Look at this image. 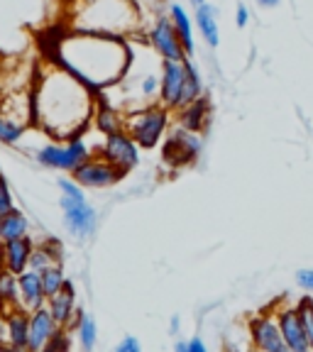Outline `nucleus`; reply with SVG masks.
<instances>
[{
	"mask_svg": "<svg viewBox=\"0 0 313 352\" xmlns=\"http://www.w3.org/2000/svg\"><path fill=\"white\" fill-rule=\"evenodd\" d=\"M25 130H28V122L0 113V142L3 144H17L22 140V135H25Z\"/></svg>",
	"mask_w": 313,
	"mask_h": 352,
	"instance_id": "27",
	"label": "nucleus"
},
{
	"mask_svg": "<svg viewBox=\"0 0 313 352\" xmlns=\"http://www.w3.org/2000/svg\"><path fill=\"white\" fill-rule=\"evenodd\" d=\"M204 147V140H201V132H193L186 130V127H176L174 132L169 135L164 144V160L174 166H182V164H191L193 160L198 157Z\"/></svg>",
	"mask_w": 313,
	"mask_h": 352,
	"instance_id": "12",
	"label": "nucleus"
},
{
	"mask_svg": "<svg viewBox=\"0 0 313 352\" xmlns=\"http://www.w3.org/2000/svg\"><path fill=\"white\" fill-rule=\"evenodd\" d=\"M103 138L105 140L98 149V157H103L105 162L118 166L122 174H127V171H132L140 164V149L142 147L130 138L127 130L110 132V135H103Z\"/></svg>",
	"mask_w": 313,
	"mask_h": 352,
	"instance_id": "7",
	"label": "nucleus"
},
{
	"mask_svg": "<svg viewBox=\"0 0 313 352\" xmlns=\"http://www.w3.org/2000/svg\"><path fill=\"white\" fill-rule=\"evenodd\" d=\"M140 96L147 100L160 98V72H147L142 78H140Z\"/></svg>",
	"mask_w": 313,
	"mask_h": 352,
	"instance_id": "30",
	"label": "nucleus"
},
{
	"mask_svg": "<svg viewBox=\"0 0 313 352\" xmlns=\"http://www.w3.org/2000/svg\"><path fill=\"white\" fill-rule=\"evenodd\" d=\"M30 230V223L25 218V213H20L17 208L8 210L6 215H0V240H17V237H25Z\"/></svg>",
	"mask_w": 313,
	"mask_h": 352,
	"instance_id": "23",
	"label": "nucleus"
},
{
	"mask_svg": "<svg viewBox=\"0 0 313 352\" xmlns=\"http://www.w3.org/2000/svg\"><path fill=\"white\" fill-rule=\"evenodd\" d=\"M47 308L52 311V316H54V320L59 323V328H69V330H72L74 320H76V314H78L76 292H74L72 281H66L59 292L52 294V296L47 298Z\"/></svg>",
	"mask_w": 313,
	"mask_h": 352,
	"instance_id": "14",
	"label": "nucleus"
},
{
	"mask_svg": "<svg viewBox=\"0 0 313 352\" xmlns=\"http://www.w3.org/2000/svg\"><path fill=\"white\" fill-rule=\"evenodd\" d=\"M196 10V28L204 37V42L208 47H218L220 44V28H218V8L211 6V3H201V6L193 8Z\"/></svg>",
	"mask_w": 313,
	"mask_h": 352,
	"instance_id": "19",
	"label": "nucleus"
},
{
	"mask_svg": "<svg viewBox=\"0 0 313 352\" xmlns=\"http://www.w3.org/2000/svg\"><path fill=\"white\" fill-rule=\"evenodd\" d=\"M56 330H59V323L54 320L50 308L42 306L37 311H32V316H30V350H44L47 342L54 338Z\"/></svg>",
	"mask_w": 313,
	"mask_h": 352,
	"instance_id": "16",
	"label": "nucleus"
},
{
	"mask_svg": "<svg viewBox=\"0 0 313 352\" xmlns=\"http://www.w3.org/2000/svg\"><path fill=\"white\" fill-rule=\"evenodd\" d=\"M34 242L28 235L17 237V240H8L3 242V267L15 274L25 272L30 267V252H32Z\"/></svg>",
	"mask_w": 313,
	"mask_h": 352,
	"instance_id": "17",
	"label": "nucleus"
},
{
	"mask_svg": "<svg viewBox=\"0 0 313 352\" xmlns=\"http://www.w3.org/2000/svg\"><path fill=\"white\" fill-rule=\"evenodd\" d=\"M44 350L50 352H56V350H72V336H69V328H59L54 333V338H52L50 342H47V347Z\"/></svg>",
	"mask_w": 313,
	"mask_h": 352,
	"instance_id": "31",
	"label": "nucleus"
},
{
	"mask_svg": "<svg viewBox=\"0 0 313 352\" xmlns=\"http://www.w3.org/2000/svg\"><path fill=\"white\" fill-rule=\"evenodd\" d=\"M279 3H281V0H257L259 8H277Z\"/></svg>",
	"mask_w": 313,
	"mask_h": 352,
	"instance_id": "38",
	"label": "nucleus"
},
{
	"mask_svg": "<svg viewBox=\"0 0 313 352\" xmlns=\"http://www.w3.org/2000/svg\"><path fill=\"white\" fill-rule=\"evenodd\" d=\"M174 347H176V350H179V352H186V342H184V340H179Z\"/></svg>",
	"mask_w": 313,
	"mask_h": 352,
	"instance_id": "39",
	"label": "nucleus"
},
{
	"mask_svg": "<svg viewBox=\"0 0 313 352\" xmlns=\"http://www.w3.org/2000/svg\"><path fill=\"white\" fill-rule=\"evenodd\" d=\"M122 176L125 174L118 166L105 162L103 157H94V154L72 171V179L76 184H81L83 188H108L120 182Z\"/></svg>",
	"mask_w": 313,
	"mask_h": 352,
	"instance_id": "9",
	"label": "nucleus"
},
{
	"mask_svg": "<svg viewBox=\"0 0 313 352\" xmlns=\"http://www.w3.org/2000/svg\"><path fill=\"white\" fill-rule=\"evenodd\" d=\"M296 284H299V289H303L306 294H313V270H308V267L299 270L296 272Z\"/></svg>",
	"mask_w": 313,
	"mask_h": 352,
	"instance_id": "33",
	"label": "nucleus"
},
{
	"mask_svg": "<svg viewBox=\"0 0 313 352\" xmlns=\"http://www.w3.org/2000/svg\"><path fill=\"white\" fill-rule=\"evenodd\" d=\"M91 157V149H88L86 140L78 135V138L66 140L64 144L52 142L44 144L37 152V162L47 169H59V171H74L81 162H86Z\"/></svg>",
	"mask_w": 313,
	"mask_h": 352,
	"instance_id": "6",
	"label": "nucleus"
},
{
	"mask_svg": "<svg viewBox=\"0 0 313 352\" xmlns=\"http://www.w3.org/2000/svg\"><path fill=\"white\" fill-rule=\"evenodd\" d=\"M0 176H3V174H0Z\"/></svg>",
	"mask_w": 313,
	"mask_h": 352,
	"instance_id": "42",
	"label": "nucleus"
},
{
	"mask_svg": "<svg viewBox=\"0 0 313 352\" xmlns=\"http://www.w3.org/2000/svg\"><path fill=\"white\" fill-rule=\"evenodd\" d=\"M39 276H42V286H44L47 298H50L52 294H56L61 286L66 284V276H64V270H61V264H52V267H47V270L39 272Z\"/></svg>",
	"mask_w": 313,
	"mask_h": 352,
	"instance_id": "28",
	"label": "nucleus"
},
{
	"mask_svg": "<svg viewBox=\"0 0 313 352\" xmlns=\"http://www.w3.org/2000/svg\"><path fill=\"white\" fill-rule=\"evenodd\" d=\"M166 15L174 22V30H176V34H179V39H182L186 54L193 56V52H196V44H193V22H191V17H188L186 8L179 6V3H169V12H166Z\"/></svg>",
	"mask_w": 313,
	"mask_h": 352,
	"instance_id": "20",
	"label": "nucleus"
},
{
	"mask_svg": "<svg viewBox=\"0 0 313 352\" xmlns=\"http://www.w3.org/2000/svg\"><path fill=\"white\" fill-rule=\"evenodd\" d=\"M20 306V289H17V274L10 270H0V306Z\"/></svg>",
	"mask_w": 313,
	"mask_h": 352,
	"instance_id": "26",
	"label": "nucleus"
},
{
	"mask_svg": "<svg viewBox=\"0 0 313 352\" xmlns=\"http://www.w3.org/2000/svg\"><path fill=\"white\" fill-rule=\"evenodd\" d=\"M184 78H186V64L174 59H162L160 66V103L166 110L182 108Z\"/></svg>",
	"mask_w": 313,
	"mask_h": 352,
	"instance_id": "11",
	"label": "nucleus"
},
{
	"mask_svg": "<svg viewBox=\"0 0 313 352\" xmlns=\"http://www.w3.org/2000/svg\"><path fill=\"white\" fill-rule=\"evenodd\" d=\"M296 306H299V314H301V320H303V330H306L308 347H311V352H313V296L301 298Z\"/></svg>",
	"mask_w": 313,
	"mask_h": 352,
	"instance_id": "29",
	"label": "nucleus"
},
{
	"mask_svg": "<svg viewBox=\"0 0 313 352\" xmlns=\"http://www.w3.org/2000/svg\"><path fill=\"white\" fill-rule=\"evenodd\" d=\"M274 316H277V323H279L281 336H284V342H286V347H289V352H311L296 303H294V306L292 303H279V306H274Z\"/></svg>",
	"mask_w": 313,
	"mask_h": 352,
	"instance_id": "13",
	"label": "nucleus"
},
{
	"mask_svg": "<svg viewBox=\"0 0 313 352\" xmlns=\"http://www.w3.org/2000/svg\"><path fill=\"white\" fill-rule=\"evenodd\" d=\"M188 3H191V6L196 8V6H201V3H206V0H188Z\"/></svg>",
	"mask_w": 313,
	"mask_h": 352,
	"instance_id": "41",
	"label": "nucleus"
},
{
	"mask_svg": "<svg viewBox=\"0 0 313 352\" xmlns=\"http://www.w3.org/2000/svg\"><path fill=\"white\" fill-rule=\"evenodd\" d=\"M72 328H74V333H76L81 350H94L96 340H98V325H96L94 316L86 314V311H81V308H78L76 320H74Z\"/></svg>",
	"mask_w": 313,
	"mask_h": 352,
	"instance_id": "21",
	"label": "nucleus"
},
{
	"mask_svg": "<svg viewBox=\"0 0 313 352\" xmlns=\"http://www.w3.org/2000/svg\"><path fill=\"white\" fill-rule=\"evenodd\" d=\"M248 336H250L252 347H257V350H262V352H289V347H286V342H284V336H281V328H279V323H277L274 311L250 318Z\"/></svg>",
	"mask_w": 313,
	"mask_h": 352,
	"instance_id": "10",
	"label": "nucleus"
},
{
	"mask_svg": "<svg viewBox=\"0 0 313 352\" xmlns=\"http://www.w3.org/2000/svg\"><path fill=\"white\" fill-rule=\"evenodd\" d=\"M235 22H237V28H248V22H250V10H248V6H237Z\"/></svg>",
	"mask_w": 313,
	"mask_h": 352,
	"instance_id": "35",
	"label": "nucleus"
},
{
	"mask_svg": "<svg viewBox=\"0 0 313 352\" xmlns=\"http://www.w3.org/2000/svg\"><path fill=\"white\" fill-rule=\"evenodd\" d=\"M8 318V347L10 350H30V318L25 308H12Z\"/></svg>",
	"mask_w": 313,
	"mask_h": 352,
	"instance_id": "18",
	"label": "nucleus"
},
{
	"mask_svg": "<svg viewBox=\"0 0 313 352\" xmlns=\"http://www.w3.org/2000/svg\"><path fill=\"white\" fill-rule=\"evenodd\" d=\"M98 108L96 91L54 59L37 66L32 78V122L52 140L83 135Z\"/></svg>",
	"mask_w": 313,
	"mask_h": 352,
	"instance_id": "1",
	"label": "nucleus"
},
{
	"mask_svg": "<svg viewBox=\"0 0 313 352\" xmlns=\"http://www.w3.org/2000/svg\"><path fill=\"white\" fill-rule=\"evenodd\" d=\"M72 30L130 37L140 28V8L135 0H74Z\"/></svg>",
	"mask_w": 313,
	"mask_h": 352,
	"instance_id": "3",
	"label": "nucleus"
},
{
	"mask_svg": "<svg viewBox=\"0 0 313 352\" xmlns=\"http://www.w3.org/2000/svg\"><path fill=\"white\" fill-rule=\"evenodd\" d=\"M176 330H179V318L174 316V318H171V333H176Z\"/></svg>",
	"mask_w": 313,
	"mask_h": 352,
	"instance_id": "40",
	"label": "nucleus"
},
{
	"mask_svg": "<svg viewBox=\"0 0 313 352\" xmlns=\"http://www.w3.org/2000/svg\"><path fill=\"white\" fill-rule=\"evenodd\" d=\"M169 125V110L162 103H149L144 108L130 110L125 116V130L142 149H152L164 138Z\"/></svg>",
	"mask_w": 313,
	"mask_h": 352,
	"instance_id": "5",
	"label": "nucleus"
},
{
	"mask_svg": "<svg viewBox=\"0 0 313 352\" xmlns=\"http://www.w3.org/2000/svg\"><path fill=\"white\" fill-rule=\"evenodd\" d=\"M52 59L94 91H103L125 78L132 64V50L125 37L72 30L56 39Z\"/></svg>",
	"mask_w": 313,
	"mask_h": 352,
	"instance_id": "2",
	"label": "nucleus"
},
{
	"mask_svg": "<svg viewBox=\"0 0 313 352\" xmlns=\"http://www.w3.org/2000/svg\"><path fill=\"white\" fill-rule=\"evenodd\" d=\"M186 352H206V342L198 336H193L191 340L186 342Z\"/></svg>",
	"mask_w": 313,
	"mask_h": 352,
	"instance_id": "36",
	"label": "nucleus"
},
{
	"mask_svg": "<svg viewBox=\"0 0 313 352\" xmlns=\"http://www.w3.org/2000/svg\"><path fill=\"white\" fill-rule=\"evenodd\" d=\"M15 208V201H12V193H10V186L6 184V179L0 176V215H6L8 210Z\"/></svg>",
	"mask_w": 313,
	"mask_h": 352,
	"instance_id": "32",
	"label": "nucleus"
},
{
	"mask_svg": "<svg viewBox=\"0 0 313 352\" xmlns=\"http://www.w3.org/2000/svg\"><path fill=\"white\" fill-rule=\"evenodd\" d=\"M61 196H59V206L64 210V226L66 230L72 232L76 240H86L96 232L98 226V215L96 208L86 201V193L83 186L76 184L74 179H59L56 182Z\"/></svg>",
	"mask_w": 313,
	"mask_h": 352,
	"instance_id": "4",
	"label": "nucleus"
},
{
	"mask_svg": "<svg viewBox=\"0 0 313 352\" xmlns=\"http://www.w3.org/2000/svg\"><path fill=\"white\" fill-rule=\"evenodd\" d=\"M186 64V78H184V94H182V108L193 100L204 98V81H201V74H198L196 64L191 59L184 61Z\"/></svg>",
	"mask_w": 313,
	"mask_h": 352,
	"instance_id": "25",
	"label": "nucleus"
},
{
	"mask_svg": "<svg viewBox=\"0 0 313 352\" xmlns=\"http://www.w3.org/2000/svg\"><path fill=\"white\" fill-rule=\"evenodd\" d=\"M140 350H142V345H140V340L135 336H125L118 342V352H140Z\"/></svg>",
	"mask_w": 313,
	"mask_h": 352,
	"instance_id": "34",
	"label": "nucleus"
},
{
	"mask_svg": "<svg viewBox=\"0 0 313 352\" xmlns=\"http://www.w3.org/2000/svg\"><path fill=\"white\" fill-rule=\"evenodd\" d=\"M8 345V318L6 314H0V347Z\"/></svg>",
	"mask_w": 313,
	"mask_h": 352,
	"instance_id": "37",
	"label": "nucleus"
},
{
	"mask_svg": "<svg viewBox=\"0 0 313 352\" xmlns=\"http://www.w3.org/2000/svg\"><path fill=\"white\" fill-rule=\"evenodd\" d=\"M17 289H20V308H25L28 314L47 306V294H44L39 272L30 270V267L25 272H20L17 274Z\"/></svg>",
	"mask_w": 313,
	"mask_h": 352,
	"instance_id": "15",
	"label": "nucleus"
},
{
	"mask_svg": "<svg viewBox=\"0 0 313 352\" xmlns=\"http://www.w3.org/2000/svg\"><path fill=\"white\" fill-rule=\"evenodd\" d=\"M94 122H96V127H98V132H103V135L125 130V116H122L118 108L105 105V103H98V108H96V113H94Z\"/></svg>",
	"mask_w": 313,
	"mask_h": 352,
	"instance_id": "24",
	"label": "nucleus"
},
{
	"mask_svg": "<svg viewBox=\"0 0 313 352\" xmlns=\"http://www.w3.org/2000/svg\"><path fill=\"white\" fill-rule=\"evenodd\" d=\"M147 39H149V47L154 50V54L162 56V59H174V61L191 59V56L186 54V50H184L179 34H176L174 22L169 20V15L154 17Z\"/></svg>",
	"mask_w": 313,
	"mask_h": 352,
	"instance_id": "8",
	"label": "nucleus"
},
{
	"mask_svg": "<svg viewBox=\"0 0 313 352\" xmlns=\"http://www.w3.org/2000/svg\"><path fill=\"white\" fill-rule=\"evenodd\" d=\"M208 120V103L204 98L193 100V103L179 108V125L186 127V130L201 132V127Z\"/></svg>",
	"mask_w": 313,
	"mask_h": 352,
	"instance_id": "22",
	"label": "nucleus"
}]
</instances>
